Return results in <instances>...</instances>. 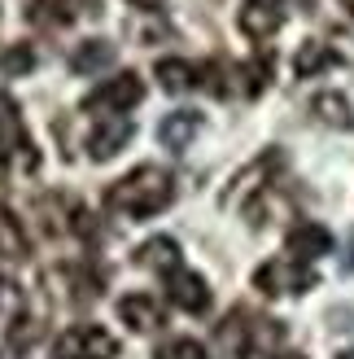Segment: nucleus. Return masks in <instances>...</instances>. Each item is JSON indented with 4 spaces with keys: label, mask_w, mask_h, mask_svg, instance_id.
I'll use <instances>...</instances> for the list:
<instances>
[{
    "label": "nucleus",
    "mask_w": 354,
    "mask_h": 359,
    "mask_svg": "<svg viewBox=\"0 0 354 359\" xmlns=\"http://www.w3.org/2000/svg\"><path fill=\"white\" fill-rule=\"evenodd\" d=\"M171 197H175L171 171L145 163V167L127 171L122 180H114L110 193H105V206H110L114 215H122V219H149V215L171 206Z\"/></svg>",
    "instance_id": "obj_1"
},
{
    "label": "nucleus",
    "mask_w": 354,
    "mask_h": 359,
    "mask_svg": "<svg viewBox=\"0 0 354 359\" xmlns=\"http://www.w3.org/2000/svg\"><path fill=\"white\" fill-rule=\"evenodd\" d=\"M285 342V329L276 320H254L250 311H232V320L219 325V346L232 359H250L258 351H271Z\"/></svg>",
    "instance_id": "obj_2"
},
{
    "label": "nucleus",
    "mask_w": 354,
    "mask_h": 359,
    "mask_svg": "<svg viewBox=\"0 0 354 359\" xmlns=\"http://www.w3.org/2000/svg\"><path fill=\"white\" fill-rule=\"evenodd\" d=\"M254 285L267 298H280V294H306L315 290V272L302 263V259H293V255H280V259H267L254 272Z\"/></svg>",
    "instance_id": "obj_3"
},
{
    "label": "nucleus",
    "mask_w": 354,
    "mask_h": 359,
    "mask_svg": "<svg viewBox=\"0 0 354 359\" xmlns=\"http://www.w3.org/2000/svg\"><path fill=\"white\" fill-rule=\"evenodd\" d=\"M140 101H145V83H140L136 70H122V75L105 79L101 88H92V93L83 97V110L110 118V114H127V110H136Z\"/></svg>",
    "instance_id": "obj_4"
},
{
    "label": "nucleus",
    "mask_w": 354,
    "mask_h": 359,
    "mask_svg": "<svg viewBox=\"0 0 354 359\" xmlns=\"http://www.w3.org/2000/svg\"><path fill=\"white\" fill-rule=\"evenodd\" d=\"M57 359H114L118 355V337L105 333L101 325H75L57 337V346H52Z\"/></svg>",
    "instance_id": "obj_5"
},
{
    "label": "nucleus",
    "mask_w": 354,
    "mask_h": 359,
    "mask_svg": "<svg viewBox=\"0 0 354 359\" xmlns=\"http://www.w3.org/2000/svg\"><path fill=\"white\" fill-rule=\"evenodd\" d=\"M0 154H5V158H22L27 171L40 167V154H35L31 136L22 128V114H17V101L9 93H0Z\"/></svg>",
    "instance_id": "obj_6"
},
{
    "label": "nucleus",
    "mask_w": 354,
    "mask_h": 359,
    "mask_svg": "<svg viewBox=\"0 0 354 359\" xmlns=\"http://www.w3.org/2000/svg\"><path fill=\"white\" fill-rule=\"evenodd\" d=\"M79 13H101V0H31L27 5V22L40 31H62L70 27Z\"/></svg>",
    "instance_id": "obj_7"
},
{
    "label": "nucleus",
    "mask_w": 354,
    "mask_h": 359,
    "mask_svg": "<svg viewBox=\"0 0 354 359\" xmlns=\"http://www.w3.org/2000/svg\"><path fill=\"white\" fill-rule=\"evenodd\" d=\"M167 298H171L180 311H188V316H206V311H210V285H206V276H197V272H192V267H184V263L167 276Z\"/></svg>",
    "instance_id": "obj_8"
},
{
    "label": "nucleus",
    "mask_w": 354,
    "mask_h": 359,
    "mask_svg": "<svg viewBox=\"0 0 354 359\" xmlns=\"http://www.w3.org/2000/svg\"><path fill=\"white\" fill-rule=\"evenodd\" d=\"M236 22H241V31L250 35V40L267 44L271 35L285 27V5H280V0H245Z\"/></svg>",
    "instance_id": "obj_9"
},
{
    "label": "nucleus",
    "mask_w": 354,
    "mask_h": 359,
    "mask_svg": "<svg viewBox=\"0 0 354 359\" xmlns=\"http://www.w3.org/2000/svg\"><path fill=\"white\" fill-rule=\"evenodd\" d=\"M280 163H285V158H280L276 149H271V154H262V158H254V163H250V167H245V171L236 175V184H232V193H227L223 202L241 206L250 193H267V189H271V175L280 171Z\"/></svg>",
    "instance_id": "obj_10"
},
{
    "label": "nucleus",
    "mask_w": 354,
    "mask_h": 359,
    "mask_svg": "<svg viewBox=\"0 0 354 359\" xmlns=\"http://www.w3.org/2000/svg\"><path fill=\"white\" fill-rule=\"evenodd\" d=\"M289 255L293 259H302V263H311V259H324L328 250H332V232L324 228V224H315V219H297L293 228H289Z\"/></svg>",
    "instance_id": "obj_11"
},
{
    "label": "nucleus",
    "mask_w": 354,
    "mask_h": 359,
    "mask_svg": "<svg viewBox=\"0 0 354 359\" xmlns=\"http://www.w3.org/2000/svg\"><path fill=\"white\" fill-rule=\"evenodd\" d=\"M127 140H132V123L110 114V118H101L97 128H92V136H87V154H92L97 163H110V158L127 145Z\"/></svg>",
    "instance_id": "obj_12"
},
{
    "label": "nucleus",
    "mask_w": 354,
    "mask_h": 359,
    "mask_svg": "<svg viewBox=\"0 0 354 359\" xmlns=\"http://www.w3.org/2000/svg\"><path fill=\"white\" fill-rule=\"evenodd\" d=\"M118 320H122V325H132L136 333H153V329L167 325L157 298H149V294H127V298L118 302Z\"/></svg>",
    "instance_id": "obj_13"
},
{
    "label": "nucleus",
    "mask_w": 354,
    "mask_h": 359,
    "mask_svg": "<svg viewBox=\"0 0 354 359\" xmlns=\"http://www.w3.org/2000/svg\"><path fill=\"white\" fill-rule=\"evenodd\" d=\"M197 128H201V118L192 114V110H171L162 123H157V140H162L167 149H175V154H180L184 145H192V136H197Z\"/></svg>",
    "instance_id": "obj_14"
},
{
    "label": "nucleus",
    "mask_w": 354,
    "mask_h": 359,
    "mask_svg": "<svg viewBox=\"0 0 354 359\" xmlns=\"http://www.w3.org/2000/svg\"><path fill=\"white\" fill-rule=\"evenodd\" d=\"M157 83L167 88V93H188V88H197L201 83V66H192V62H184V57H162L157 62Z\"/></svg>",
    "instance_id": "obj_15"
},
{
    "label": "nucleus",
    "mask_w": 354,
    "mask_h": 359,
    "mask_svg": "<svg viewBox=\"0 0 354 359\" xmlns=\"http://www.w3.org/2000/svg\"><path fill=\"white\" fill-rule=\"evenodd\" d=\"M136 263H140V267H149V272H162V276H171L175 267H180V245H175L171 237H149L145 245H140Z\"/></svg>",
    "instance_id": "obj_16"
},
{
    "label": "nucleus",
    "mask_w": 354,
    "mask_h": 359,
    "mask_svg": "<svg viewBox=\"0 0 354 359\" xmlns=\"http://www.w3.org/2000/svg\"><path fill=\"white\" fill-rule=\"evenodd\" d=\"M332 66H341L337 53H332L328 44H320V40H306L302 48H297V57H293V75H297V79H311V75L332 70Z\"/></svg>",
    "instance_id": "obj_17"
},
{
    "label": "nucleus",
    "mask_w": 354,
    "mask_h": 359,
    "mask_svg": "<svg viewBox=\"0 0 354 359\" xmlns=\"http://www.w3.org/2000/svg\"><path fill=\"white\" fill-rule=\"evenodd\" d=\"M110 62H114V44L110 40H87V44H79L70 53V70H75V75H97V70H105Z\"/></svg>",
    "instance_id": "obj_18"
},
{
    "label": "nucleus",
    "mask_w": 354,
    "mask_h": 359,
    "mask_svg": "<svg viewBox=\"0 0 354 359\" xmlns=\"http://www.w3.org/2000/svg\"><path fill=\"white\" fill-rule=\"evenodd\" d=\"M311 114L320 118V123H328V128H341V132H350V128H354L350 101H346L341 93H320V97L311 101Z\"/></svg>",
    "instance_id": "obj_19"
},
{
    "label": "nucleus",
    "mask_w": 354,
    "mask_h": 359,
    "mask_svg": "<svg viewBox=\"0 0 354 359\" xmlns=\"http://www.w3.org/2000/svg\"><path fill=\"white\" fill-rule=\"evenodd\" d=\"M0 259H27V232L9 206H0Z\"/></svg>",
    "instance_id": "obj_20"
},
{
    "label": "nucleus",
    "mask_w": 354,
    "mask_h": 359,
    "mask_svg": "<svg viewBox=\"0 0 354 359\" xmlns=\"http://www.w3.org/2000/svg\"><path fill=\"white\" fill-rule=\"evenodd\" d=\"M271 66H276V62H271V53H254V57L236 70V75L245 79V83H241V88H245V97L267 93V83H271Z\"/></svg>",
    "instance_id": "obj_21"
},
{
    "label": "nucleus",
    "mask_w": 354,
    "mask_h": 359,
    "mask_svg": "<svg viewBox=\"0 0 354 359\" xmlns=\"http://www.w3.org/2000/svg\"><path fill=\"white\" fill-rule=\"evenodd\" d=\"M153 359H210V355L197 337H171V342H162L153 351Z\"/></svg>",
    "instance_id": "obj_22"
},
{
    "label": "nucleus",
    "mask_w": 354,
    "mask_h": 359,
    "mask_svg": "<svg viewBox=\"0 0 354 359\" xmlns=\"http://www.w3.org/2000/svg\"><path fill=\"white\" fill-rule=\"evenodd\" d=\"M17 316H22V290H17L13 280L0 276V329L17 325Z\"/></svg>",
    "instance_id": "obj_23"
},
{
    "label": "nucleus",
    "mask_w": 354,
    "mask_h": 359,
    "mask_svg": "<svg viewBox=\"0 0 354 359\" xmlns=\"http://www.w3.org/2000/svg\"><path fill=\"white\" fill-rule=\"evenodd\" d=\"M31 66H35V57H31V48H9L5 57H0V70H9V75H27Z\"/></svg>",
    "instance_id": "obj_24"
},
{
    "label": "nucleus",
    "mask_w": 354,
    "mask_h": 359,
    "mask_svg": "<svg viewBox=\"0 0 354 359\" xmlns=\"http://www.w3.org/2000/svg\"><path fill=\"white\" fill-rule=\"evenodd\" d=\"M127 5H136V9H145V13H157V9H162V0H127Z\"/></svg>",
    "instance_id": "obj_25"
},
{
    "label": "nucleus",
    "mask_w": 354,
    "mask_h": 359,
    "mask_svg": "<svg viewBox=\"0 0 354 359\" xmlns=\"http://www.w3.org/2000/svg\"><path fill=\"white\" fill-rule=\"evenodd\" d=\"M5 180H9V158L0 154V184H5Z\"/></svg>",
    "instance_id": "obj_26"
},
{
    "label": "nucleus",
    "mask_w": 354,
    "mask_h": 359,
    "mask_svg": "<svg viewBox=\"0 0 354 359\" xmlns=\"http://www.w3.org/2000/svg\"><path fill=\"white\" fill-rule=\"evenodd\" d=\"M346 267L354 272V237H350V255H346Z\"/></svg>",
    "instance_id": "obj_27"
},
{
    "label": "nucleus",
    "mask_w": 354,
    "mask_h": 359,
    "mask_svg": "<svg viewBox=\"0 0 354 359\" xmlns=\"http://www.w3.org/2000/svg\"><path fill=\"white\" fill-rule=\"evenodd\" d=\"M337 359H354V346H350V351H341V355H337Z\"/></svg>",
    "instance_id": "obj_28"
},
{
    "label": "nucleus",
    "mask_w": 354,
    "mask_h": 359,
    "mask_svg": "<svg viewBox=\"0 0 354 359\" xmlns=\"http://www.w3.org/2000/svg\"><path fill=\"white\" fill-rule=\"evenodd\" d=\"M276 359H302V355H276Z\"/></svg>",
    "instance_id": "obj_29"
},
{
    "label": "nucleus",
    "mask_w": 354,
    "mask_h": 359,
    "mask_svg": "<svg viewBox=\"0 0 354 359\" xmlns=\"http://www.w3.org/2000/svg\"><path fill=\"white\" fill-rule=\"evenodd\" d=\"M346 5H350V13H354V0H346Z\"/></svg>",
    "instance_id": "obj_30"
},
{
    "label": "nucleus",
    "mask_w": 354,
    "mask_h": 359,
    "mask_svg": "<svg viewBox=\"0 0 354 359\" xmlns=\"http://www.w3.org/2000/svg\"><path fill=\"white\" fill-rule=\"evenodd\" d=\"M0 359H5V355H0Z\"/></svg>",
    "instance_id": "obj_31"
}]
</instances>
